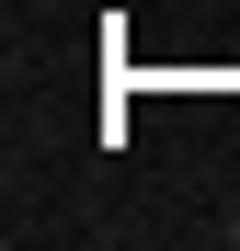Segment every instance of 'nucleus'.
Wrapping results in <instances>:
<instances>
[{
  "mask_svg": "<svg viewBox=\"0 0 240 251\" xmlns=\"http://www.w3.org/2000/svg\"><path fill=\"white\" fill-rule=\"evenodd\" d=\"M229 240H240V205H229Z\"/></svg>",
  "mask_w": 240,
  "mask_h": 251,
  "instance_id": "obj_1",
  "label": "nucleus"
}]
</instances>
